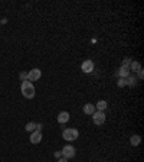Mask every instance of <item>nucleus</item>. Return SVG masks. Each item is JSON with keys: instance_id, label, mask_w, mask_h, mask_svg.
<instances>
[{"instance_id": "1", "label": "nucleus", "mask_w": 144, "mask_h": 162, "mask_svg": "<svg viewBox=\"0 0 144 162\" xmlns=\"http://www.w3.org/2000/svg\"><path fill=\"white\" fill-rule=\"evenodd\" d=\"M20 90H22L23 97H26V99H33L35 97L33 83H30V81H22V84H20Z\"/></svg>"}, {"instance_id": "2", "label": "nucleus", "mask_w": 144, "mask_h": 162, "mask_svg": "<svg viewBox=\"0 0 144 162\" xmlns=\"http://www.w3.org/2000/svg\"><path fill=\"white\" fill-rule=\"evenodd\" d=\"M62 138L65 140H69V142H74V140H77L79 138V132H78L77 129H65L63 132H62Z\"/></svg>"}, {"instance_id": "3", "label": "nucleus", "mask_w": 144, "mask_h": 162, "mask_svg": "<svg viewBox=\"0 0 144 162\" xmlns=\"http://www.w3.org/2000/svg\"><path fill=\"white\" fill-rule=\"evenodd\" d=\"M91 116H92V122H94V124H97V126H102V124L105 123V113L104 112L95 110Z\"/></svg>"}, {"instance_id": "4", "label": "nucleus", "mask_w": 144, "mask_h": 162, "mask_svg": "<svg viewBox=\"0 0 144 162\" xmlns=\"http://www.w3.org/2000/svg\"><path fill=\"white\" fill-rule=\"evenodd\" d=\"M61 153L65 159H72V158H75V155H77V151H75V148L72 145H67L62 148Z\"/></svg>"}, {"instance_id": "5", "label": "nucleus", "mask_w": 144, "mask_h": 162, "mask_svg": "<svg viewBox=\"0 0 144 162\" xmlns=\"http://www.w3.org/2000/svg\"><path fill=\"white\" fill-rule=\"evenodd\" d=\"M40 77H42V71H40L39 68H33V70H30L28 73V81H30V83L38 81Z\"/></svg>"}, {"instance_id": "6", "label": "nucleus", "mask_w": 144, "mask_h": 162, "mask_svg": "<svg viewBox=\"0 0 144 162\" xmlns=\"http://www.w3.org/2000/svg\"><path fill=\"white\" fill-rule=\"evenodd\" d=\"M81 70H82L85 74H89L94 71V61H91V59H87V61L82 62V65H81Z\"/></svg>"}, {"instance_id": "7", "label": "nucleus", "mask_w": 144, "mask_h": 162, "mask_svg": "<svg viewBox=\"0 0 144 162\" xmlns=\"http://www.w3.org/2000/svg\"><path fill=\"white\" fill-rule=\"evenodd\" d=\"M130 74H131V73H130V68H128V67H122V65H121L120 70L115 73V75L118 77V78H127Z\"/></svg>"}, {"instance_id": "8", "label": "nucleus", "mask_w": 144, "mask_h": 162, "mask_svg": "<svg viewBox=\"0 0 144 162\" xmlns=\"http://www.w3.org/2000/svg\"><path fill=\"white\" fill-rule=\"evenodd\" d=\"M40 140H42V132L35 130V132H32V133H30V143L36 145V143H39Z\"/></svg>"}, {"instance_id": "9", "label": "nucleus", "mask_w": 144, "mask_h": 162, "mask_svg": "<svg viewBox=\"0 0 144 162\" xmlns=\"http://www.w3.org/2000/svg\"><path fill=\"white\" fill-rule=\"evenodd\" d=\"M69 122V113L68 112H61L59 114H58V123H61V124H63V123Z\"/></svg>"}, {"instance_id": "10", "label": "nucleus", "mask_w": 144, "mask_h": 162, "mask_svg": "<svg viewBox=\"0 0 144 162\" xmlns=\"http://www.w3.org/2000/svg\"><path fill=\"white\" fill-rule=\"evenodd\" d=\"M82 112L85 113L87 116H91V114H92V113L95 112V104H91V103H87V104L84 106Z\"/></svg>"}, {"instance_id": "11", "label": "nucleus", "mask_w": 144, "mask_h": 162, "mask_svg": "<svg viewBox=\"0 0 144 162\" xmlns=\"http://www.w3.org/2000/svg\"><path fill=\"white\" fill-rule=\"evenodd\" d=\"M125 84L130 85V87H135V84H137V77L133 75V74H130L127 78H125Z\"/></svg>"}, {"instance_id": "12", "label": "nucleus", "mask_w": 144, "mask_h": 162, "mask_svg": "<svg viewBox=\"0 0 144 162\" xmlns=\"http://www.w3.org/2000/svg\"><path fill=\"white\" fill-rule=\"evenodd\" d=\"M107 107H108V103L105 100H100L97 104H95V110H98V112H104Z\"/></svg>"}, {"instance_id": "13", "label": "nucleus", "mask_w": 144, "mask_h": 162, "mask_svg": "<svg viewBox=\"0 0 144 162\" xmlns=\"http://www.w3.org/2000/svg\"><path fill=\"white\" fill-rule=\"evenodd\" d=\"M130 73L133 71V73H137L139 70H141V64H140L139 61H131V64H130Z\"/></svg>"}, {"instance_id": "14", "label": "nucleus", "mask_w": 144, "mask_h": 162, "mask_svg": "<svg viewBox=\"0 0 144 162\" xmlns=\"http://www.w3.org/2000/svg\"><path fill=\"white\" fill-rule=\"evenodd\" d=\"M130 143L133 146H139L141 143V136L140 135H133L131 138H130Z\"/></svg>"}, {"instance_id": "15", "label": "nucleus", "mask_w": 144, "mask_h": 162, "mask_svg": "<svg viewBox=\"0 0 144 162\" xmlns=\"http://www.w3.org/2000/svg\"><path fill=\"white\" fill-rule=\"evenodd\" d=\"M25 129H26V132H30V133H32V132L36 130V123H35V122H29L28 124L25 126Z\"/></svg>"}, {"instance_id": "16", "label": "nucleus", "mask_w": 144, "mask_h": 162, "mask_svg": "<svg viewBox=\"0 0 144 162\" xmlns=\"http://www.w3.org/2000/svg\"><path fill=\"white\" fill-rule=\"evenodd\" d=\"M19 80H20V81H28V73H26V71H22V73L19 74Z\"/></svg>"}, {"instance_id": "17", "label": "nucleus", "mask_w": 144, "mask_h": 162, "mask_svg": "<svg viewBox=\"0 0 144 162\" xmlns=\"http://www.w3.org/2000/svg\"><path fill=\"white\" fill-rule=\"evenodd\" d=\"M131 61H133V59H131V58H124V59H122V67H130V64H131Z\"/></svg>"}, {"instance_id": "18", "label": "nucleus", "mask_w": 144, "mask_h": 162, "mask_svg": "<svg viewBox=\"0 0 144 162\" xmlns=\"http://www.w3.org/2000/svg\"><path fill=\"white\" fill-rule=\"evenodd\" d=\"M117 85H118L120 88H122L124 85H127V84H125V78H118V83H117Z\"/></svg>"}, {"instance_id": "19", "label": "nucleus", "mask_w": 144, "mask_h": 162, "mask_svg": "<svg viewBox=\"0 0 144 162\" xmlns=\"http://www.w3.org/2000/svg\"><path fill=\"white\" fill-rule=\"evenodd\" d=\"M137 75H139V78H140V80H143V77H144V71H143V68L137 71Z\"/></svg>"}, {"instance_id": "20", "label": "nucleus", "mask_w": 144, "mask_h": 162, "mask_svg": "<svg viewBox=\"0 0 144 162\" xmlns=\"http://www.w3.org/2000/svg\"><path fill=\"white\" fill-rule=\"evenodd\" d=\"M42 128H43V124H42V123H36V130L42 132Z\"/></svg>"}, {"instance_id": "21", "label": "nucleus", "mask_w": 144, "mask_h": 162, "mask_svg": "<svg viewBox=\"0 0 144 162\" xmlns=\"http://www.w3.org/2000/svg\"><path fill=\"white\" fill-rule=\"evenodd\" d=\"M53 155H55V158H58V159H59V158H62V153H61V151H56L55 153H53Z\"/></svg>"}, {"instance_id": "22", "label": "nucleus", "mask_w": 144, "mask_h": 162, "mask_svg": "<svg viewBox=\"0 0 144 162\" xmlns=\"http://www.w3.org/2000/svg\"><path fill=\"white\" fill-rule=\"evenodd\" d=\"M58 162H68V159H65V158L62 157V158H59V159H58Z\"/></svg>"}, {"instance_id": "23", "label": "nucleus", "mask_w": 144, "mask_h": 162, "mask_svg": "<svg viewBox=\"0 0 144 162\" xmlns=\"http://www.w3.org/2000/svg\"><path fill=\"white\" fill-rule=\"evenodd\" d=\"M0 23H3V25H5V23H7V19H6V17H5V19H0Z\"/></svg>"}]
</instances>
